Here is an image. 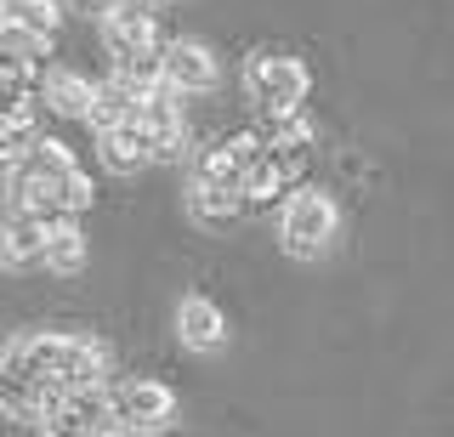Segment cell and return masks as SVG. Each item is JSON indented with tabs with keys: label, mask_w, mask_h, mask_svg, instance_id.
Instances as JSON below:
<instances>
[{
	"label": "cell",
	"mask_w": 454,
	"mask_h": 437,
	"mask_svg": "<svg viewBox=\"0 0 454 437\" xmlns=\"http://www.w3.org/2000/svg\"><path fill=\"white\" fill-rule=\"evenodd\" d=\"M97 160H103V171H114V176H137V171H148V165H160V153H153V137L142 131L137 120H125V125L97 131Z\"/></svg>",
	"instance_id": "cell-10"
},
{
	"label": "cell",
	"mask_w": 454,
	"mask_h": 437,
	"mask_svg": "<svg viewBox=\"0 0 454 437\" xmlns=\"http://www.w3.org/2000/svg\"><path fill=\"white\" fill-rule=\"evenodd\" d=\"M0 352H12V358L28 363L35 375H46L57 392H85V386H108L114 380L108 341L80 335V330H23Z\"/></svg>",
	"instance_id": "cell-2"
},
{
	"label": "cell",
	"mask_w": 454,
	"mask_h": 437,
	"mask_svg": "<svg viewBox=\"0 0 454 437\" xmlns=\"http://www.w3.org/2000/svg\"><path fill=\"white\" fill-rule=\"evenodd\" d=\"M137 125L153 137V153H160V165L188 153V114H182V97L170 91V86H153L148 97H142Z\"/></svg>",
	"instance_id": "cell-9"
},
{
	"label": "cell",
	"mask_w": 454,
	"mask_h": 437,
	"mask_svg": "<svg viewBox=\"0 0 454 437\" xmlns=\"http://www.w3.org/2000/svg\"><path fill=\"white\" fill-rule=\"evenodd\" d=\"M335 238H340V205H335V193L301 182V188L278 205V245L290 250L295 261H318V256H330Z\"/></svg>",
	"instance_id": "cell-4"
},
{
	"label": "cell",
	"mask_w": 454,
	"mask_h": 437,
	"mask_svg": "<svg viewBox=\"0 0 454 437\" xmlns=\"http://www.w3.org/2000/svg\"><path fill=\"white\" fill-rule=\"evenodd\" d=\"M40 256H46V222L28 216V210H6V222H0V267L28 273V267H40Z\"/></svg>",
	"instance_id": "cell-13"
},
{
	"label": "cell",
	"mask_w": 454,
	"mask_h": 437,
	"mask_svg": "<svg viewBox=\"0 0 454 437\" xmlns=\"http://www.w3.org/2000/svg\"><path fill=\"white\" fill-rule=\"evenodd\" d=\"M97 29H103V58H108L114 74L160 86V58H165V40H170V35H160V12L142 6V0H125Z\"/></svg>",
	"instance_id": "cell-3"
},
{
	"label": "cell",
	"mask_w": 454,
	"mask_h": 437,
	"mask_svg": "<svg viewBox=\"0 0 454 437\" xmlns=\"http://www.w3.org/2000/svg\"><path fill=\"white\" fill-rule=\"evenodd\" d=\"M68 12H74V18H91V23H103L114 6H125V0H63Z\"/></svg>",
	"instance_id": "cell-18"
},
{
	"label": "cell",
	"mask_w": 454,
	"mask_h": 437,
	"mask_svg": "<svg viewBox=\"0 0 454 437\" xmlns=\"http://www.w3.org/2000/svg\"><path fill=\"white\" fill-rule=\"evenodd\" d=\"M0 12H6V18L18 23L23 35H35L40 46H57V35H63V18H68L63 0H0Z\"/></svg>",
	"instance_id": "cell-16"
},
{
	"label": "cell",
	"mask_w": 454,
	"mask_h": 437,
	"mask_svg": "<svg viewBox=\"0 0 454 437\" xmlns=\"http://www.w3.org/2000/svg\"><path fill=\"white\" fill-rule=\"evenodd\" d=\"M142 6H153V12H160V6H165V0H142Z\"/></svg>",
	"instance_id": "cell-19"
},
{
	"label": "cell",
	"mask_w": 454,
	"mask_h": 437,
	"mask_svg": "<svg viewBox=\"0 0 454 437\" xmlns=\"http://www.w3.org/2000/svg\"><path fill=\"white\" fill-rule=\"evenodd\" d=\"M216 80H222V63H216V51H210L205 40H193V35H170L165 40L160 86H170L176 97H205V91H216Z\"/></svg>",
	"instance_id": "cell-8"
},
{
	"label": "cell",
	"mask_w": 454,
	"mask_h": 437,
	"mask_svg": "<svg viewBox=\"0 0 454 437\" xmlns=\"http://www.w3.org/2000/svg\"><path fill=\"white\" fill-rule=\"evenodd\" d=\"M267 153V137H262V125H245V131H227L216 137V143H205L193 153V182H227V188H245V171L255 160Z\"/></svg>",
	"instance_id": "cell-7"
},
{
	"label": "cell",
	"mask_w": 454,
	"mask_h": 437,
	"mask_svg": "<svg viewBox=\"0 0 454 437\" xmlns=\"http://www.w3.org/2000/svg\"><path fill=\"white\" fill-rule=\"evenodd\" d=\"M188 216L205 222V228H227V222L250 216L245 188H227V182H193L188 176Z\"/></svg>",
	"instance_id": "cell-15"
},
{
	"label": "cell",
	"mask_w": 454,
	"mask_h": 437,
	"mask_svg": "<svg viewBox=\"0 0 454 437\" xmlns=\"http://www.w3.org/2000/svg\"><path fill=\"white\" fill-rule=\"evenodd\" d=\"M85 261H91L85 216H57V222H46V256H40V267L57 273V278H74Z\"/></svg>",
	"instance_id": "cell-14"
},
{
	"label": "cell",
	"mask_w": 454,
	"mask_h": 437,
	"mask_svg": "<svg viewBox=\"0 0 454 437\" xmlns=\"http://www.w3.org/2000/svg\"><path fill=\"white\" fill-rule=\"evenodd\" d=\"M91 97H97V80L80 74V68L51 63L46 80H40V103H46V114H57V120H91Z\"/></svg>",
	"instance_id": "cell-12"
},
{
	"label": "cell",
	"mask_w": 454,
	"mask_h": 437,
	"mask_svg": "<svg viewBox=\"0 0 454 437\" xmlns=\"http://www.w3.org/2000/svg\"><path fill=\"white\" fill-rule=\"evenodd\" d=\"M91 205H97V182L80 165V153L63 137L40 131L6 176V210H28L40 222H57V216H85Z\"/></svg>",
	"instance_id": "cell-1"
},
{
	"label": "cell",
	"mask_w": 454,
	"mask_h": 437,
	"mask_svg": "<svg viewBox=\"0 0 454 437\" xmlns=\"http://www.w3.org/2000/svg\"><path fill=\"white\" fill-rule=\"evenodd\" d=\"M108 409H114V426L120 432L153 437L176 420V392L153 375H114L108 380Z\"/></svg>",
	"instance_id": "cell-6"
},
{
	"label": "cell",
	"mask_w": 454,
	"mask_h": 437,
	"mask_svg": "<svg viewBox=\"0 0 454 437\" xmlns=\"http://www.w3.org/2000/svg\"><path fill=\"white\" fill-rule=\"evenodd\" d=\"M176 341L188 352H222L227 347V313L210 295H182L176 301Z\"/></svg>",
	"instance_id": "cell-11"
},
{
	"label": "cell",
	"mask_w": 454,
	"mask_h": 437,
	"mask_svg": "<svg viewBox=\"0 0 454 437\" xmlns=\"http://www.w3.org/2000/svg\"><path fill=\"white\" fill-rule=\"evenodd\" d=\"M35 137H40V120H0V182L12 176V165L28 153Z\"/></svg>",
	"instance_id": "cell-17"
},
{
	"label": "cell",
	"mask_w": 454,
	"mask_h": 437,
	"mask_svg": "<svg viewBox=\"0 0 454 437\" xmlns=\"http://www.w3.org/2000/svg\"><path fill=\"white\" fill-rule=\"evenodd\" d=\"M307 91H312V74L301 58H290V51H250L245 58V97L255 103V114L273 120V114H295V108H307Z\"/></svg>",
	"instance_id": "cell-5"
}]
</instances>
